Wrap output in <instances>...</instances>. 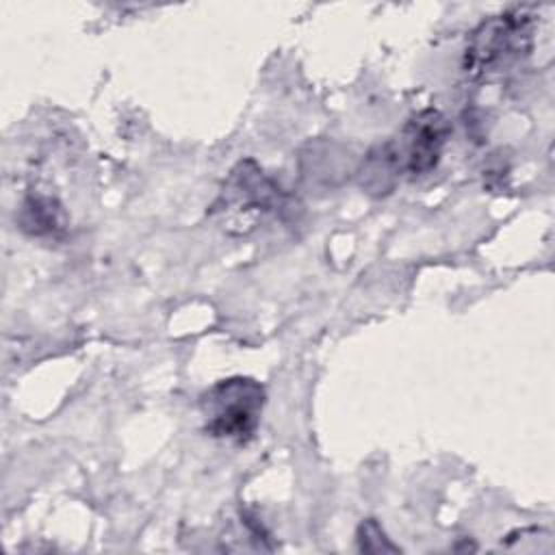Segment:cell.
Segmentation results:
<instances>
[{"instance_id": "obj_4", "label": "cell", "mask_w": 555, "mask_h": 555, "mask_svg": "<svg viewBox=\"0 0 555 555\" xmlns=\"http://www.w3.org/2000/svg\"><path fill=\"white\" fill-rule=\"evenodd\" d=\"M282 199L280 186L251 158H245L230 171L210 212L221 217L223 230L245 234L264 212L275 210Z\"/></svg>"}, {"instance_id": "obj_6", "label": "cell", "mask_w": 555, "mask_h": 555, "mask_svg": "<svg viewBox=\"0 0 555 555\" xmlns=\"http://www.w3.org/2000/svg\"><path fill=\"white\" fill-rule=\"evenodd\" d=\"M356 544H358V551L362 553H397L399 551V546H395L386 538L384 529L375 518H366L360 522L356 531Z\"/></svg>"}, {"instance_id": "obj_3", "label": "cell", "mask_w": 555, "mask_h": 555, "mask_svg": "<svg viewBox=\"0 0 555 555\" xmlns=\"http://www.w3.org/2000/svg\"><path fill=\"white\" fill-rule=\"evenodd\" d=\"M264 401V386L254 377L219 379L199 397L204 431L219 440L245 444L258 429Z\"/></svg>"}, {"instance_id": "obj_5", "label": "cell", "mask_w": 555, "mask_h": 555, "mask_svg": "<svg viewBox=\"0 0 555 555\" xmlns=\"http://www.w3.org/2000/svg\"><path fill=\"white\" fill-rule=\"evenodd\" d=\"M20 221L33 234H50L61 228V208L48 197H30L22 206Z\"/></svg>"}, {"instance_id": "obj_1", "label": "cell", "mask_w": 555, "mask_h": 555, "mask_svg": "<svg viewBox=\"0 0 555 555\" xmlns=\"http://www.w3.org/2000/svg\"><path fill=\"white\" fill-rule=\"evenodd\" d=\"M451 124L436 111L414 113L403 128L388 141L375 145L362 163V186L371 193H388L401 178H418L429 173L449 141Z\"/></svg>"}, {"instance_id": "obj_2", "label": "cell", "mask_w": 555, "mask_h": 555, "mask_svg": "<svg viewBox=\"0 0 555 555\" xmlns=\"http://www.w3.org/2000/svg\"><path fill=\"white\" fill-rule=\"evenodd\" d=\"M535 24V7H514L483 20L466 39L464 72L470 78H483L518 63L531 52Z\"/></svg>"}]
</instances>
